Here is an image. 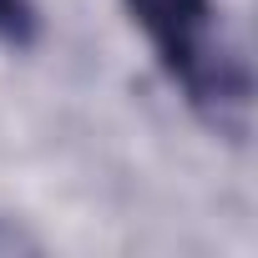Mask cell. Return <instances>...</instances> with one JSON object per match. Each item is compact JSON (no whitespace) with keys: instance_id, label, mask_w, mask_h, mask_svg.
I'll list each match as a JSON object with an SVG mask.
<instances>
[{"instance_id":"1","label":"cell","mask_w":258,"mask_h":258,"mask_svg":"<svg viewBox=\"0 0 258 258\" xmlns=\"http://www.w3.org/2000/svg\"><path fill=\"white\" fill-rule=\"evenodd\" d=\"M162 76L213 132L243 142L253 111V71L218 0H121Z\"/></svg>"},{"instance_id":"2","label":"cell","mask_w":258,"mask_h":258,"mask_svg":"<svg viewBox=\"0 0 258 258\" xmlns=\"http://www.w3.org/2000/svg\"><path fill=\"white\" fill-rule=\"evenodd\" d=\"M36 36H41L36 0H0V46L26 51V46H36Z\"/></svg>"}]
</instances>
